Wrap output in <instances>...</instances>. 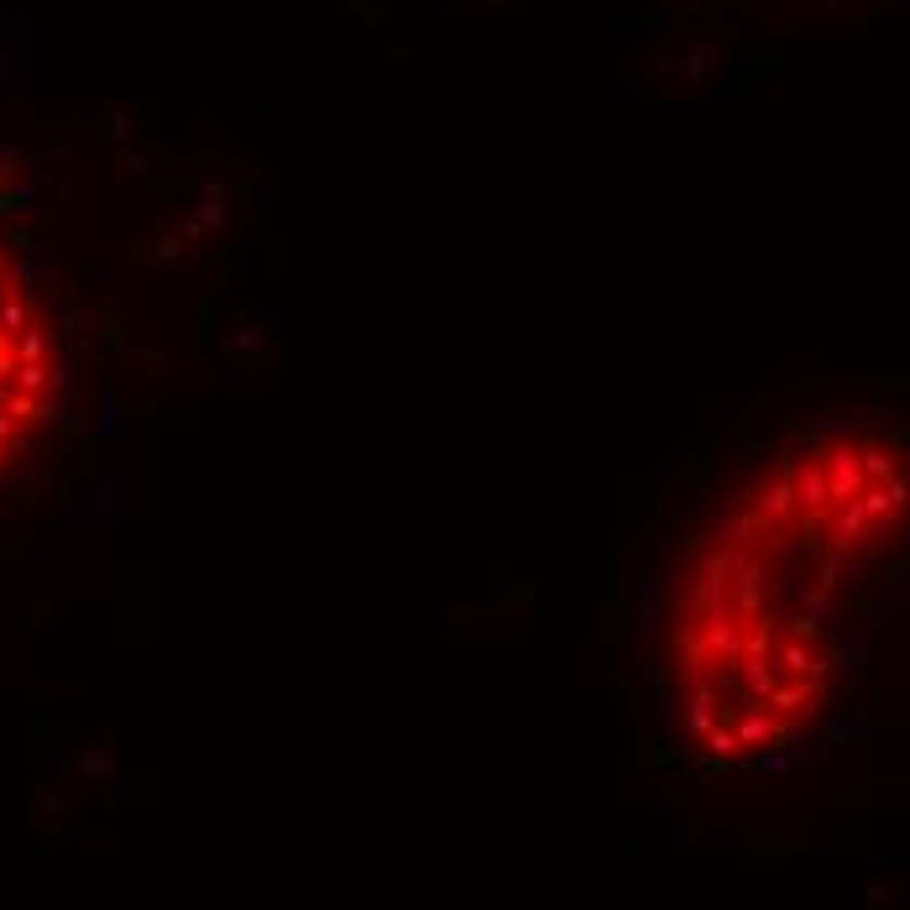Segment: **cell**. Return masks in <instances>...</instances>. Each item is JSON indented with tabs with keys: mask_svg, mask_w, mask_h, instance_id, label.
Masks as SVG:
<instances>
[{
	"mask_svg": "<svg viewBox=\"0 0 910 910\" xmlns=\"http://www.w3.org/2000/svg\"><path fill=\"white\" fill-rule=\"evenodd\" d=\"M906 534V445L806 434L733 492L669 607V686L712 764L779 753L832 691L863 591Z\"/></svg>",
	"mask_w": 910,
	"mask_h": 910,
	"instance_id": "cell-1",
	"label": "cell"
},
{
	"mask_svg": "<svg viewBox=\"0 0 910 910\" xmlns=\"http://www.w3.org/2000/svg\"><path fill=\"white\" fill-rule=\"evenodd\" d=\"M58 351L48 330V309L32 288L16 251L0 242V477L37 445L53 414Z\"/></svg>",
	"mask_w": 910,
	"mask_h": 910,
	"instance_id": "cell-2",
	"label": "cell"
}]
</instances>
